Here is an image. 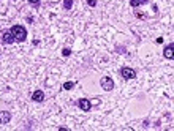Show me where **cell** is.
<instances>
[{"label":"cell","instance_id":"1","mask_svg":"<svg viewBox=\"0 0 174 131\" xmlns=\"http://www.w3.org/2000/svg\"><path fill=\"white\" fill-rule=\"evenodd\" d=\"M11 33L14 35V40L16 41H24V40L27 38V30L24 29L22 25H13L11 27Z\"/></svg>","mask_w":174,"mask_h":131},{"label":"cell","instance_id":"2","mask_svg":"<svg viewBox=\"0 0 174 131\" xmlns=\"http://www.w3.org/2000/svg\"><path fill=\"white\" fill-rule=\"evenodd\" d=\"M120 74H122V78L125 81H130V79L136 78V71L133 68H128V66H123V68L120 70Z\"/></svg>","mask_w":174,"mask_h":131},{"label":"cell","instance_id":"3","mask_svg":"<svg viewBox=\"0 0 174 131\" xmlns=\"http://www.w3.org/2000/svg\"><path fill=\"white\" fill-rule=\"evenodd\" d=\"M100 85L103 87V90H106V92H109V90L114 89V81L109 78V76H104V78L100 81Z\"/></svg>","mask_w":174,"mask_h":131},{"label":"cell","instance_id":"4","mask_svg":"<svg viewBox=\"0 0 174 131\" xmlns=\"http://www.w3.org/2000/svg\"><path fill=\"white\" fill-rule=\"evenodd\" d=\"M78 106H79L82 111H90V107H92V103L87 100V98H81V100L78 101Z\"/></svg>","mask_w":174,"mask_h":131},{"label":"cell","instance_id":"5","mask_svg":"<svg viewBox=\"0 0 174 131\" xmlns=\"http://www.w3.org/2000/svg\"><path fill=\"white\" fill-rule=\"evenodd\" d=\"M2 41L5 43V44H11L13 41H16V40H14V35L11 33V30H10V32H5V33L2 35Z\"/></svg>","mask_w":174,"mask_h":131},{"label":"cell","instance_id":"6","mask_svg":"<svg viewBox=\"0 0 174 131\" xmlns=\"http://www.w3.org/2000/svg\"><path fill=\"white\" fill-rule=\"evenodd\" d=\"M163 55L166 58H174V44H168L163 51Z\"/></svg>","mask_w":174,"mask_h":131},{"label":"cell","instance_id":"7","mask_svg":"<svg viewBox=\"0 0 174 131\" xmlns=\"http://www.w3.org/2000/svg\"><path fill=\"white\" fill-rule=\"evenodd\" d=\"M10 120H11V114H10L8 111H2V112H0V123L5 125V123H8Z\"/></svg>","mask_w":174,"mask_h":131},{"label":"cell","instance_id":"8","mask_svg":"<svg viewBox=\"0 0 174 131\" xmlns=\"http://www.w3.org/2000/svg\"><path fill=\"white\" fill-rule=\"evenodd\" d=\"M32 100H33V101H38V103L43 101V100H44L43 90H36V92H33V95H32Z\"/></svg>","mask_w":174,"mask_h":131},{"label":"cell","instance_id":"9","mask_svg":"<svg viewBox=\"0 0 174 131\" xmlns=\"http://www.w3.org/2000/svg\"><path fill=\"white\" fill-rule=\"evenodd\" d=\"M73 87H75V81H68V82L63 84V89L65 90H71Z\"/></svg>","mask_w":174,"mask_h":131},{"label":"cell","instance_id":"10","mask_svg":"<svg viewBox=\"0 0 174 131\" xmlns=\"http://www.w3.org/2000/svg\"><path fill=\"white\" fill-rule=\"evenodd\" d=\"M130 5L133 6V8H136V6L143 5V3H141V0H130Z\"/></svg>","mask_w":174,"mask_h":131},{"label":"cell","instance_id":"11","mask_svg":"<svg viewBox=\"0 0 174 131\" xmlns=\"http://www.w3.org/2000/svg\"><path fill=\"white\" fill-rule=\"evenodd\" d=\"M136 17H139V19H146V17H147V16H146V13H143V11H136V14H135Z\"/></svg>","mask_w":174,"mask_h":131},{"label":"cell","instance_id":"12","mask_svg":"<svg viewBox=\"0 0 174 131\" xmlns=\"http://www.w3.org/2000/svg\"><path fill=\"white\" fill-rule=\"evenodd\" d=\"M71 5H73V2H71V0H65V2H63V6H65L67 10H70Z\"/></svg>","mask_w":174,"mask_h":131},{"label":"cell","instance_id":"13","mask_svg":"<svg viewBox=\"0 0 174 131\" xmlns=\"http://www.w3.org/2000/svg\"><path fill=\"white\" fill-rule=\"evenodd\" d=\"M62 54H63V55H65V57H68V55H70V54H71V49L65 48V49H63V51H62Z\"/></svg>","mask_w":174,"mask_h":131},{"label":"cell","instance_id":"14","mask_svg":"<svg viewBox=\"0 0 174 131\" xmlns=\"http://www.w3.org/2000/svg\"><path fill=\"white\" fill-rule=\"evenodd\" d=\"M87 3H89V6H97V2H95V0H89V2H87Z\"/></svg>","mask_w":174,"mask_h":131},{"label":"cell","instance_id":"15","mask_svg":"<svg viewBox=\"0 0 174 131\" xmlns=\"http://www.w3.org/2000/svg\"><path fill=\"white\" fill-rule=\"evenodd\" d=\"M29 2L32 3V5H35V6H38V5H40V0H29Z\"/></svg>","mask_w":174,"mask_h":131},{"label":"cell","instance_id":"16","mask_svg":"<svg viewBox=\"0 0 174 131\" xmlns=\"http://www.w3.org/2000/svg\"><path fill=\"white\" fill-rule=\"evenodd\" d=\"M146 2H149V0H141V3H146Z\"/></svg>","mask_w":174,"mask_h":131}]
</instances>
